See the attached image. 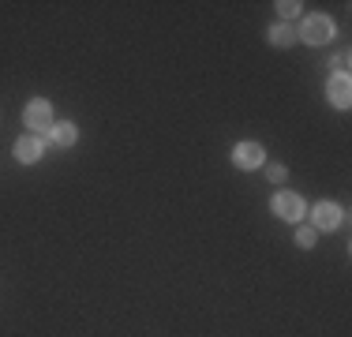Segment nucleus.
<instances>
[{"mask_svg": "<svg viewBox=\"0 0 352 337\" xmlns=\"http://www.w3.org/2000/svg\"><path fill=\"white\" fill-rule=\"evenodd\" d=\"M274 214L281 217V221H289V225H304V217H307V202L296 195V191H278L274 195Z\"/></svg>", "mask_w": 352, "mask_h": 337, "instance_id": "obj_1", "label": "nucleus"}, {"mask_svg": "<svg viewBox=\"0 0 352 337\" xmlns=\"http://www.w3.org/2000/svg\"><path fill=\"white\" fill-rule=\"evenodd\" d=\"M341 221H345V210H341L338 202L322 199L311 206V229L315 232H333V229H341Z\"/></svg>", "mask_w": 352, "mask_h": 337, "instance_id": "obj_2", "label": "nucleus"}, {"mask_svg": "<svg viewBox=\"0 0 352 337\" xmlns=\"http://www.w3.org/2000/svg\"><path fill=\"white\" fill-rule=\"evenodd\" d=\"M23 124H27V135H41L53 128V105L45 98H34L27 109H23Z\"/></svg>", "mask_w": 352, "mask_h": 337, "instance_id": "obj_3", "label": "nucleus"}, {"mask_svg": "<svg viewBox=\"0 0 352 337\" xmlns=\"http://www.w3.org/2000/svg\"><path fill=\"white\" fill-rule=\"evenodd\" d=\"M333 19L330 15H307L304 19V27H300L296 34H300V41H307V45H326V41L333 38Z\"/></svg>", "mask_w": 352, "mask_h": 337, "instance_id": "obj_4", "label": "nucleus"}, {"mask_svg": "<svg viewBox=\"0 0 352 337\" xmlns=\"http://www.w3.org/2000/svg\"><path fill=\"white\" fill-rule=\"evenodd\" d=\"M232 165L244 168V173H251V168H263L266 165V146L263 142H236L232 146Z\"/></svg>", "mask_w": 352, "mask_h": 337, "instance_id": "obj_5", "label": "nucleus"}, {"mask_svg": "<svg viewBox=\"0 0 352 337\" xmlns=\"http://www.w3.org/2000/svg\"><path fill=\"white\" fill-rule=\"evenodd\" d=\"M41 154H45V139L41 135H19L15 139V162L19 165H34L41 162Z\"/></svg>", "mask_w": 352, "mask_h": 337, "instance_id": "obj_6", "label": "nucleus"}, {"mask_svg": "<svg viewBox=\"0 0 352 337\" xmlns=\"http://www.w3.org/2000/svg\"><path fill=\"white\" fill-rule=\"evenodd\" d=\"M326 98H330L333 109H349L352 105V79L345 72L330 75V83H326Z\"/></svg>", "mask_w": 352, "mask_h": 337, "instance_id": "obj_7", "label": "nucleus"}, {"mask_svg": "<svg viewBox=\"0 0 352 337\" xmlns=\"http://www.w3.org/2000/svg\"><path fill=\"white\" fill-rule=\"evenodd\" d=\"M45 135H49V142H53V146L68 150V146H75V139H79V128H75L72 120H60V124H53Z\"/></svg>", "mask_w": 352, "mask_h": 337, "instance_id": "obj_8", "label": "nucleus"}, {"mask_svg": "<svg viewBox=\"0 0 352 337\" xmlns=\"http://www.w3.org/2000/svg\"><path fill=\"white\" fill-rule=\"evenodd\" d=\"M266 38H270L274 49H289V45H296V41H300V34H296L292 23H274V27L266 30Z\"/></svg>", "mask_w": 352, "mask_h": 337, "instance_id": "obj_9", "label": "nucleus"}, {"mask_svg": "<svg viewBox=\"0 0 352 337\" xmlns=\"http://www.w3.org/2000/svg\"><path fill=\"white\" fill-rule=\"evenodd\" d=\"M315 240H318V232L311 229V225H296V248L311 251V248H315Z\"/></svg>", "mask_w": 352, "mask_h": 337, "instance_id": "obj_10", "label": "nucleus"}, {"mask_svg": "<svg viewBox=\"0 0 352 337\" xmlns=\"http://www.w3.org/2000/svg\"><path fill=\"white\" fill-rule=\"evenodd\" d=\"M300 8H304V4H296V0H281L278 12H281V19H285V23H292V19L300 15Z\"/></svg>", "mask_w": 352, "mask_h": 337, "instance_id": "obj_11", "label": "nucleus"}, {"mask_svg": "<svg viewBox=\"0 0 352 337\" xmlns=\"http://www.w3.org/2000/svg\"><path fill=\"white\" fill-rule=\"evenodd\" d=\"M266 176H270L274 184H285V176H289V168H285L281 162H270V165H266Z\"/></svg>", "mask_w": 352, "mask_h": 337, "instance_id": "obj_12", "label": "nucleus"}, {"mask_svg": "<svg viewBox=\"0 0 352 337\" xmlns=\"http://www.w3.org/2000/svg\"><path fill=\"white\" fill-rule=\"evenodd\" d=\"M333 64H338V67H341V72H345V75H349V53H338V61H333Z\"/></svg>", "mask_w": 352, "mask_h": 337, "instance_id": "obj_13", "label": "nucleus"}]
</instances>
